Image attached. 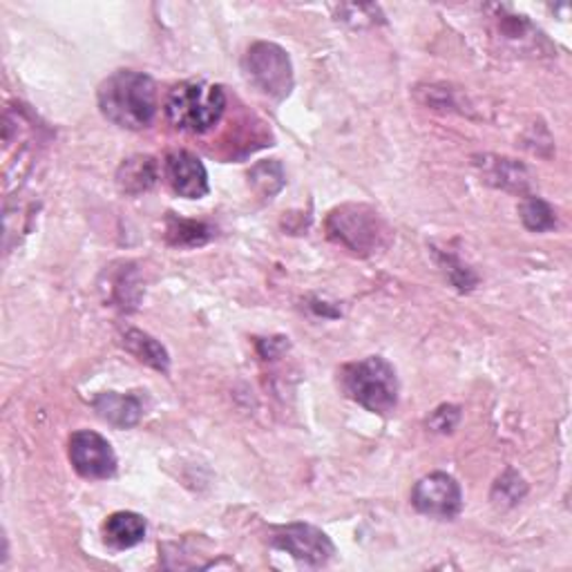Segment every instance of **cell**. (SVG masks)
<instances>
[{
    "mask_svg": "<svg viewBox=\"0 0 572 572\" xmlns=\"http://www.w3.org/2000/svg\"><path fill=\"white\" fill-rule=\"evenodd\" d=\"M486 173H488V182H492L494 186H501L505 190H516V192H524L528 188V177H526V168L518 166L512 160H494V162H486Z\"/></svg>",
    "mask_w": 572,
    "mask_h": 572,
    "instance_id": "obj_14",
    "label": "cell"
},
{
    "mask_svg": "<svg viewBox=\"0 0 572 572\" xmlns=\"http://www.w3.org/2000/svg\"><path fill=\"white\" fill-rule=\"evenodd\" d=\"M121 342L137 360L145 362L148 367L157 370L162 374H168L171 358H168V351L164 349L162 342H157L152 336H148L139 329H126L124 336H121Z\"/></svg>",
    "mask_w": 572,
    "mask_h": 572,
    "instance_id": "obj_13",
    "label": "cell"
},
{
    "mask_svg": "<svg viewBox=\"0 0 572 572\" xmlns=\"http://www.w3.org/2000/svg\"><path fill=\"white\" fill-rule=\"evenodd\" d=\"M103 537L110 548H132L145 537V518L135 512H115L103 526Z\"/></svg>",
    "mask_w": 572,
    "mask_h": 572,
    "instance_id": "obj_12",
    "label": "cell"
},
{
    "mask_svg": "<svg viewBox=\"0 0 572 572\" xmlns=\"http://www.w3.org/2000/svg\"><path fill=\"white\" fill-rule=\"evenodd\" d=\"M70 460L83 479H110L117 472V456L113 445L90 430L72 434Z\"/></svg>",
    "mask_w": 572,
    "mask_h": 572,
    "instance_id": "obj_7",
    "label": "cell"
},
{
    "mask_svg": "<svg viewBox=\"0 0 572 572\" xmlns=\"http://www.w3.org/2000/svg\"><path fill=\"white\" fill-rule=\"evenodd\" d=\"M226 110V94L220 85L186 81L171 90L166 98L168 121L184 132L203 135L211 130Z\"/></svg>",
    "mask_w": 572,
    "mask_h": 572,
    "instance_id": "obj_2",
    "label": "cell"
},
{
    "mask_svg": "<svg viewBox=\"0 0 572 572\" xmlns=\"http://www.w3.org/2000/svg\"><path fill=\"white\" fill-rule=\"evenodd\" d=\"M522 220H524L526 229H530L535 233H544V231H550L557 226V218H555L550 203H546L539 197H528L522 203Z\"/></svg>",
    "mask_w": 572,
    "mask_h": 572,
    "instance_id": "obj_16",
    "label": "cell"
},
{
    "mask_svg": "<svg viewBox=\"0 0 572 572\" xmlns=\"http://www.w3.org/2000/svg\"><path fill=\"white\" fill-rule=\"evenodd\" d=\"M273 546L311 565H325L336 555L334 541L318 528L306 524H291L273 535Z\"/></svg>",
    "mask_w": 572,
    "mask_h": 572,
    "instance_id": "obj_8",
    "label": "cell"
},
{
    "mask_svg": "<svg viewBox=\"0 0 572 572\" xmlns=\"http://www.w3.org/2000/svg\"><path fill=\"white\" fill-rule=\"evenodd\" d=\"M242 66H244L248 81L262 94H267L276 101H282L291 94L293 66H291L289 55L280 45L267 43V40L253 43L244 55Z\"/></svg>",
    "mask_w": 572,
    "mask_h": 572,
    "instance_id": "obj_5",
    "label": "cell"
},
{
    "mask_svg": "<svg viewBox=\"0 0 572 572\" xmlns=\"http://www.w3.org/2000/svg\"><path fill=\"white\" fill-rule=\"evenodd\" d=\"M211 237V229L201 222H190V220H168V240L175 246H201Z\"/></svg>",
    "mask_w": 572,
    "mask_h": 572,
    "instance_id": "obj_15",
    "label": "cell"
},
{
    "mask_svg": "<svg viewBox=\"0 0 572 572\" xmlns=\"http://www.w3.org/2000/svg\"><path fill=\"white\" fill-rule=\"evenodd\" d=\"M458 419H460V409L454 407V405H445V407H441V409H436V411L432 413L430 425H432L436 432H443V434H445V432H452V430L456 428Z\"/></svg>",
    "mask_w": 572,
    "mask_h": 572,
    "instance_id": "obj_18",
    "label": "cell"
},
{
    "mask_svg": "<svg viewBox=\"0 0 572 572\" xmlns=\"http://www.w3.org/2000/svg\"><path fill=\"white\" fill-rule=\"evenodd\" d=\"M250 184L265 197H273L284 186V173L278 162H262L248 173Z\"/></svg>",
    "mask_w": 572,
    "mask_h": 572,
    "instance_id": "obj_17",
    "label": "cell"
},
{
    "mask_svg": "<svg viewBox=\"0 0 572 572\" xmlns=\"http://www.w3.org/2000/svg\"><path fill=\"white\" fill-rule=\"evenodd\" d=\"M94 409L103 421H108L110 425L119 430L135 428L141 421V402L137 396H124V394H98L94 398Z\"/></svg>",
    "mask_w": 572,
    "mask_h": 572,
    "instance_id": "obj_10",
    "label": "cell"
},
{
    "mask_svg": "<svg viewBox=\"0 0 572 572\" xmlns=\"http://www.w3.org/2000/svg\"><path fill=\"white\" fill-rule=\"evenodd\" d=\"M157 179L160 166L148 154H137V157L126 160L117 173V184L126 195H141L157 184Z\"/></svg>",
    "mask_w": 572,
    "mask_h": 572,
    "instance_id": "obj_11",
    "label": "cell"
},
{
    "mask_svg": "<svg viewBox=\"0 0 572 572\" xmlns=\"http://www.w3.org/2000/svg\"><path fill=\"white\" fill-rule=\"evenodd\" d=\"M166 179L171 188L186 199H199L208 192V173L197 154L175 150L166 157Z\"/></svg>",
    "mask_w": 572,
    "mask_h": 572,
    "instance_id": "obj_9",
    "label": "cell"
},
{
    "mask_svg": "<svg viewBox=\"0 0 572 572\" xmlns=\"http://www.w3.org/2000/svg\"><path fill=\"white\" fill-rule=\"evenodd\" d=\"M411 503L421 514L434 518H454L463 510V492L454 477L434 472L413 486Z\"/></svg>",
    "mask_w": 572,
    "mask_h": 572,
    "instance_id": "obj_6",
    "label": "cell"
},
{
    "mask_svg": "<svg viewBox=\"0 0 572 572\" xmlns=\"http://www.w3.org/2000/svg\"><path fill=\"white\" fill-rule=\"evenodd\" d=\"M98 108L126 130H143L157 115V85L141 72L119 70L98 85Z\"/></svg>",
    "mask_w": 572,
    "mask_h": 572,
    "instance_id": "obj_1",
    "label": "cell"
},
{
    "mask_svg": "<svg viewBox=\"0 0 572 572\" xmlns=\"http://www.w3.org/2000/svg\"><path fill=\"white\" fill-rule=\"evenodd\" d=\"M327 233L345 248L370 255L385 244L387 226L374 208L362 203H345L329 213Z\"/></svg>",
    "mask_w": 572,
    "mask_h": 572,
    "instance_id": "obj_4",
    "label": "cell"
},
{
    "mask_svg": "<svg viewBox=\"0 0 572 572\" xmlns=\"http://www.w3.org/2000/svg\"><path fill=\"white\" fill-rule=\"evenodd\" d=\"M340 383L351 400L374 413L387 416L398 405L396 372L381 355H370L342 367Z\"/></svg>",
    "mask_w": 572,
    "mask_h": 572,
    "instance_id": "obj_3",
    "label": "cell"
}]
</instances>
